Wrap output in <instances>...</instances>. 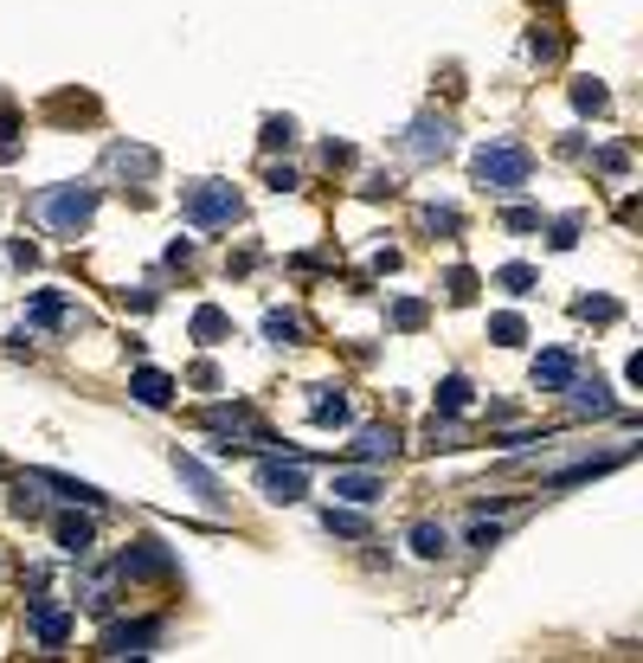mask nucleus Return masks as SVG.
<instances>
[{"instance_id": "obj_1", "label": "nucleus", "mask_w": 643, "mask_h": 663, "mask_svg": "<svg viewBox=\"0 0 643 663\" xmlns=\"http://www.w3.org/2000/svg\"><path fill=\"white\" fill-rule=\"evenodd\" d=\"M528 174H534V155H528L521 143H483L477 148V181H483L490 194L528 187Z\"/></svg>"}, {"instance_id": "obj_2", "label": "nucleus", "mask_w": 643, "mask_h": 663, "mask_svg": "<svg viewBox=\"0 0 643 663\" xmlns=\"http://www.w3.org/2000/svg\"><path fill=\"white\" fill-rule=\"evenodd\" d=\"M90 213H97V187H52V194H39V220L52 232H84Z\"/></svg>"}, {"instance_id": "obj_3", "label": "nucleus", "mask_w": 643, "mask_h": 663, "mask_svg": "<svg viewBox=\"0 0 643 663\" xmlns=\"http://www.w3.org/2000/svg\"><path fill=\"white\" fill-rule=\"evenodd\" d=\"M181 213H187L194 225H207V232H213V225H232V220H238V194H232V187H219V181H207V187H194V194L181 200Z\"/></svg>"}, {"instance_id": "obj_4", "label": "nucleus", "mask_w": 643, "mask_h": 663, "mask_svg": "<svg viewBox=\"0 0 643 663\" xmlns=\"http://www.w3.org/2000/svg\"><path fill=\"white\" fill-rule=\"evenodd\" d=\"M161 638V625H110L103 631V658H148V644Z\"/></svg>"}, {"instance_id": "obj_5", "label": "nucleus", "mask_w": 643, "mask_h": 663, "mask_svg": "<svg viewBox=\"0 0 643 663\" xmlns=\"http://www.w3.org/2000/svg\"><path fill=\"white\" fill-rule=\"evenodd\" d=\"M116 574H123V580H168V554H161V541H136V548L116 561Z\"/></svg>"}, {"instance_id": "obj_6", "label": "nucleus", "mask_w": 643, "mask_h": 663, "mask_svg": "<svg viewBox=\"0 0 643 663\" xmlns=\"http://www.w3.org/2000/svg\"><path fill=\"white\" fill-rule=\"evenodd\" d=\"M26 625H33V638H39L46 651H59V644L72 638V612H65V605H33Z\"/></svg>"}, {"instance_id": "obj_7", "label": "nucleus", "mask_w": 643, "mask_h": 663, "mask_svg": "<svg viewBox=\"0 0 643 663\" xmlns=\"http://www.w3.org/2000/svg\"><path fill=\"white\" fill-rule=\"evenodd\" d=\"M258 490H264V496H271V503H296V496H302V470H296V464H258Z\"/></svg>"}, {"instance_id": "obj_8", "label": "nucleus", "mask_w": 643, "mask_h": 663, "mask_svg": "<svg viewBox=\"0 0 643 663\" xmlns=\"http://www.w3.org/2000/svg\"><path fill=\"white\" fill-rule=\"evenodd\" d=\"M335 496H348V503H380L386 496V477H373V470H335Z\"/></svg>"}, {"instance_id": "obj_9", "label": "nucleus", "mask_w": 643, "mask_h": 663, "mask_svg": "<svg viewBox=\"0 0 643 663\" xmlns=\"http://www.w3.org/2000/svg\"><path fill=\"white\" fill-rule=\"evenodd\" d=\"M412 155H419V161H437V155H450V123H444V116H425V123H412Z\"/></svg>"}, {"instance_id": "obj_10", "label": "nucleus", "mask_w": 643, "mask_h": 663, "mask_svg": "<svg viewBox=\"0 0 643 663\" xmlns=\"http://www.w3.org/2000/svg\"><path fill=\"white\" fill-rule=\"evenodd\" d=\"M567 393H572V406H579V413H592V419H611V413H618V400L605 393V380H579V373H572Z\"/></svg>"}, {"instance_id": "obj_11", "label": "nucleus", "mask_w": 643, "mask_h": 663, "mask_svg": "<svg viewBox=\"0 0 643 663\" xmlns=\"http://www.w3.org/2000/svg\"><path fill=\"white\" fill-rule=\"evenodd\" d=\"M65 322H72V303L59 291H39L26 303V329H65Z\"/></svg>"}, {"instance_id": "obj_12", "label": "nucleus", "mask_w": 643, "mask_h": 663, "mask_svg": "<svg viewBox=\"0 0 643 663\" xmlns=\"http://www.w3.org/2000/svg\"><path fill=\"white\" fill-rule=\"evenodd\" d=\"M572 373H579V361H572L567 348H547L541 361H534V386H547V393H560Z\"/></svg>"}, {"instance_id": "obj_13", "label": "nucleus", "mask_w": 643, "mask_h": 663, "mask_svg": "<svg viewBox=\"0 0 643 663\" xmlns=\"http://www.w3.org/2000/svg\"><path fill=\"white\" fill-rule=\"evenodd\" d=\"M52 535H59V548H65L72 561H84V554H90V541H97L90 516H59V521H52Z\"/></svg>"}, {"instance_id": "obj_14", "label": "nucleus", "mask_w": 643, "mask_h": 663, "mask_svg": "<svg viewBox=\"0 0 643 663\" xmlns=\"http://www.w3.org/2000/svg\"><path fill=\"white\" fill-rule=\"evenodd\" d=\"M309 413H316V426H348V400H342V386H316Z\"/></svg>"}, {"instance_id": "obj_15", "label": "nucleus", "mask_w": 643, "mask_h": 663, "mask_svg": "<svg viewBox=\"0 0 643 663\" xmlns=\"http://www.w3.org/2000/svg\"><path fill=\"white\" fill-rule=\"evenodd\" d=\"M110 174H136V181H148V174H154V155H148V148L116 143L110 148Z\"/></svg>"}, {"instance_id": "obj_16", "label": "nucleus", "mask_w": 643, "mask_h": 663, "mask_svg": "<svg viewBox=\"0 0 643 663\" xmlns=\"http://www.w3.org/2000/svg\"><path fill=\"white\" fill-rule=\"evenodd\" d=\"M129 393H136L143 406H168V400H174V380H168V373H154V368H143L136 380H129Z\"/></svg>"}, {"instance_id": "obj_17", "label": "nucleus", "mask_w": 643, "mask_h": 663, "mask_svg": "<svg viewBox=\"0 0 643 663\" xmlns=\"http://www.w3.org/2000/svg\"><path fill=\"white\" fill-rule=\"evenodd\" d=\"M355 451L367 457V464H380V457H393V451H399V432H393V426H367V432L355 439Z\"/></svg>"}, {"instance_id": "obj_18", "label": "nucleus", "mask_w": 643, "mask_h": 663, "mask_svg": "<svg viewBox=\"0 0 643 663\" xmlns=\"http://www.w3.org/2000/svg\"><path fill=\"white\" fill-rule=\"evenodd\" d=\"M225 335H232V316H225V309H200V316H194V342L213 348V342H225Z\"/></svg>"}, {"instance_id": "obj_19", "label": "nucleus", "mask_w": 643, "mask_h": 663, "mask_svg": "<svg viewBox=\"0 0 643 663\" xmlns=\"http://www.w3.org/2000/svg\"><path fill=\"white\" fill-rule=\"evenodd\" d=\"M412 548H419L425 561H437V554H450V535H444L437 521H419V528H412Z\"/></svg>"}, {"instance_id": "obj_20", "label": "nucleus", "mask_w": 643, "mask_h": 663, "mask_svg": "<svg viewBox=\"0 0 643 663\" xmlns=\"http://www.w3.org/2000/svg\"><path fill=\"white\" fill-rule=\"evenodd\" d=\"M572 103L598 116V110H611V90H605V84H592V77H579V84H572Z\"/></svg>"}, {"instance_id": "obj_21", "label": "nucleus", "mask_w": 643, "mask_h": 663, "mask_svg": "<svg viewBox=\"0 0 643 663\" xmlns=\"http://www.w3.org/2000/svg\"><path fill=\"white\" fill-rule=\"evenodd\" d=\"M463 406H470V380H463V373H450V380L437 386V413H463Z\"/></svg>"}, {"instance_id": "obj_22", "label": "nucleus", "mask_w": 643, "mask_h": 663, "mask_svg": "<svg viewBox=\"0 0 643 663\" xmlns=\"http://www.w3.org/2000/svg\"><path fill=\"white\" fill-rule=\"evenodd\" d=\"M264 335H271V342H277V348H289V342H296V335H302V322H296V316H289V309H271V316H264Z\"/></svg>"}, {"instance_id": "obj_23", "label": "nucleus", "mask_w": 643, "mask_h": 663, "mask_svg": "<svg viewBox=\"0 0 643 663\" xmlns=\"http://www.w3.org/2000/svg\"><path fill=\"white\" fill-rule=\"evenodd\" d=\"M174 470H181V477H187V483H194V490H200L207 503H219V483H213V470H200L194 457H174Z\"/></svg>"}, {"instance_id": "obj_24", "label": "nucleus", "mask_w": 643, "mask_h": 663, "mask_svg": "<svg viewBox=\"0 0 643 663\" xmlns=\"http://www.w3.org/2000/svg\"><path fill=\"white\" fill-rule=\"evenodd\" d=\"M457 444H463V432L450 426V413H444V419H431V426H425V451H457Z\"/></svg>"}, {"instance_id": "obj_25", "label": "nucleus", "mask_w": 643, "mask_h": 663, "mask_svg": "<svg viewBox=\"0 0 643 663\" xmlns=\"http://www.w3.org/2000/svg\"><path fill=\"white\" fill-rule=\"evenodd\" d=\"M496 284H502L508 296H528V291H534V271H528V265H502Z\"/></svg>"}, {"instance_id": "obj_26", "label": "nucleus", "mask_w": 643, "mask_h": 663, "mask_svg": "<svg viewBox=\"0 0 643 663\" xmlns=\"http://www.w3.org/2000/svg\"><path fill=\"white\" fill-rule=\"evenodd\" d=\"M579 316L585 322H618V303L611 296H579Z\"/></svg>"}, {"instance_id": "obj_27", "label": "nucleus", "mask_w": 643, "mask_h": 663, "mask_svg": "<svg viewBox=\"0 0 643 663\" xmlns=\"http://www.w3.org/2000/svg\"><path fill=\"white\" fill-rule=\"evenodd\" d=\"M322 528H329V535H367V521H360L355 509H329V516H322Z\"/></svg>"}, {"instance_id": "obj_28", "label": "nucleus", "mask_w": 643, "mask_h": 663, "mask_svg": "<svg viewBox=\"0 0 643 663\" xmlns=\"http://www.w3.org/2000/svg\"><path fill=\"white\" fill-rule=\"evenodd\" d=\"M528 52H534V59H560V33H554V26H534Z\"/></svg>"}, {"instance_id": "obj_29", "label": "nucleus", "mask_w": 643, "mask_h": 663, "mask_svg": "<svg viewBox=\"0 0 643 663\" xmlns=\"http://www.w3.org/2000/svg\"><path fill=\"white\" fill-rule=\"evenodd\" d=\"M490 335H496L502 348H515V342H521L528 329H521V316H496V322H490Z\"/></svg>"}, {"instance_id": "obj_30", "label": "nucleus", "mask_w": 643, "mask_h": 663, "mask_svg": "<svg viewBox=\"0 0 643 663\" xmlns=\"http://www.w3.org/2000/svg\"><path fill=\"white\" fill-rule=\"evenodd\" d=\"M444 296H450V303H470V296H477V278H470V271H450V278H444Z\"/></svg>"}, {"instance_id": "obj_31", "label": "nucleus", "mask_w": 643, "mask_h": 663, "mask_svg": "<svg viewBox=\"0 0 643 663\" xmlns=\"http://www.w3.org/2000/svg\"><path fill=\"white\" fill-rule=\"evenodd\" d=\"M393 322H399V329H419V322H425V303H419V296L393 303Z\"/></svg>"}, {"instance_id": "obj_32", "label": "nucleus", "mask_w": 643, "mask_h": 663, "mask_svg": "<svg viewBox=\"0 0 643 663\" xmlns=\"http://www.w3.org/2000/svg\"><path fill=\"white\" fill-rule=\"evenodd\" d=\"M289 136H296L289 116H271V123H264V148H289Z\"/></svg>"}, {"instance_id": "obj_33", "label": "nucleus", "mask_w": 643, "mask_h": 663, "mask_svg": "<svg viewBox=\"0 0 643 663\" xmlns=\"http://www.w3.org/2000/svg\"><path fill=\"white\" fill-rule=\"evenodd\" d=\"M457 213H450V207H425V232H457Z\"/></svg>"}, {"instance_id": "obj_34", "label": "nucleus", "mask_w": 643, "mask_h": 663, "mask_svg": "<svg viewBox=\"0 0 643 663\" xmlns=\"http://www.w3.org/2000/svg\"><path fill=\"white\" fill-rule=\"evenodd\" d=\"M508 232H541V213H534V207H515V213H508Z\"/></svg>"}]
</instances>
